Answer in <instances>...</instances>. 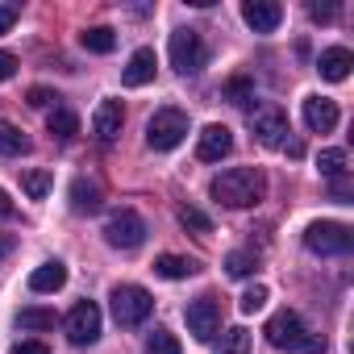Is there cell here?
Here are the masks:
<instances>
[{
    "instance_id": "9",
    "label": "cell",
    "mask_w": 354,
    "mask_h": 354,
    "mask_svg": "<svg viewBox=\"0 0 354 354\" xmlns=\"http://www.w3.org/2000/svg\"><path fill=\"white\" fill-rule=\"evenodd\" d=\"M250 129H254V138L263 142V146H271V150H279V146H288V113L279 109V104H263V109H254L250 113Z\"/></svg>"
},
{
    "instance_id": "15",
    "label": "cell",
    "mask_w": 354,
    "mask_h": 354,
    "mask_svg": "<svg viewBox=\"0 0 354 354\" xmlns=\"http://www.w3.org/2000/svg\"><path fill=\"white\" fill-rule=\"evenodd\" d=\"M350 67H354V55H350L346 46H329V50H321V59H317V71H321V80H329V84H342V80L350 75Z\"/></svg>"
},
{
    "instance_id": "35",
    "label": "cell",
    "mask_w": 354,
    "mask_h": 354,
    "mask_svg": "<svg viewBox=\"0 0 354 354\" xmlns=\"http://www.w3.org/2000/svg\"><path fill=\"white\" fill-rule=\"evenodd\" d=\"M308 17L313 21H333L337 17V5H308Z\"/></svg>"
},
{
    "instance_id": "24",
    "label": "cell",
    "mask_w": 354,
    "mask_h": 354,
    "mask_svg": "<svg viewBox=\"0 0 354 354\" xmlns=\"http://www.w3.org/2000/svg\"><path fill=\"white\" fill-rule=\"evenodd\" d=\"M317 167H321V175H325V180H337V175H346V150H342V146H329V150H321Z\"/></svg>"
},
{
    "instance_id": "13",
    "label": "cell",
    "mask_w": 354,
    "mask_h": 354,
    "mask_svg": "<svg viewBox=\"0 0 354 354\" xmlns=\"http://www.w3.org/2000/svg\"><path fill=\"white\" fill-rule=\"evenodd\" d=\"M337 104L329 100V96H304V125L313 129V133H329L333 125H337Z\"/></svg>"
},
{
    "instance_id": "34",
    "label": "cell",
    "mask_w": 354,
    "mask_h": 354,
    "mask_svg": "<svg viewBox=\"0 0 354 354\" xmlns=\"http://www.w3.org/2000/svg\"><path fill=\"white\" fill-rule=\"evenodd\" d=\"M13 75H17V55L0 50V80H13Z\"/></svg>"
},
{
    "instance_id": "11",
    "label": "cell",
    "mask_w": 354,
    "mask_h": 354,
    "mask_svg": "<svg viewBox=\"0 0 354 354\" xmlns=\"http://www.w3.org/2000/svg\"><path fill=\"white\" fill-rule=\"evenodd\" d=\"M242 21L254 34H275L279 21H283V5H275V0H246V5H242Z\"/></svg>"
},
{
    "instance_id": "3",
    "label": "cell",
    "mask_w": 354,
    "mask_h": 354,
    "mask_svg": "<svg viewBox=\"0 0 354 354\" xmlns=\"http://www.w3.org/2000/svg\"><path fill=\"white\" fill-rule=\"evenodd\" d=\"M167 55H171V67L180 75H196L209 63V46H205V38L196 30H175L171 42H167Z\"/></svg>"
},
{
    "instance_id": "8",
    "label": "cell",
    "mask_w": 354,
    "mask_h": 354,
    "mask_svg": "<svg viewBox=\"0 0 354 354\" xmlns=\"http://www.w3.org/2000/svg\"><path fill=\"white\" fill-rule=\"evenodd\" d=\"M104 242H109L113 250H138V246L146 242V221H142V213L117 209V213L104 221Z\"/></svg>"
},
{
    "instance_id": "21",
    "label": "cell",
    "mask_w": 354,
    "mask_h": 354,
    "mask_svg": "<svg viewBox=\"0 0 354 354\" xmlns=\"http://www.w3.org/2000/svg\"><path fill=\"white\" fill-rule=\"evenodd\" d=\"M0 154H5V158H21V154H30V138H26L13 121H0Z\"/></svg>"
},
{
    "instance_id": "28",
    "label": "cell",
    "mask_w": 354,
    "mask_h": 354,
    "mask_svg": "<svg viewBox=\"0 0 354 354\" xmlns=\"http://www.w3.org/2000/svg\"><path fill=\"white\" fill-rule=\"evenodd\" d=\"M21 329H55V308H21Z\"/></svg>"
},
{
    "instance_id": "39",
    "label": "cell",
    "mask_w": 354,
    "mask_h": 354,
    "mask_svg": "<svg viewBox=\"0 0 354 354\" xmlns=\"http://www.w3.org/2000/svg\"><path fill=\"white\" fill-rule=\"evenodd\" d=\"M9 250H13V242H9V238H0V259H5Z\"/></svg>"
},
{
    "instance_id": "37",
    "label": "cell",
    "mask_w": 354,
    "mask_h": 354,
    "mask_svg": "<svg viewBox=\"0 0 354 354\" xmlns=\"http://www.w3.org/2000/svg\"><path fill=\"white\" fill-rule=\"evenodd\" d=\"M13 21H17V9H13V5H0V34H9Z\"/></svg>"
},
{
    "instance_id": "38",
    "label": "cell",
    "mask_w": 354,
    "mask_h": 354,
    "mask_svg": "<svg viewBox=\"0 0 354 354\" xmlns=\"http://www.w3.org/2000/svg\"><path fill=\"white\" fill-rule=\"evenodd\" d=\"M9 217H17V205L9 201V192L0 188V221H9Z\"/></svg>"
},
{
    "instance_id": "1",
    "label": "cell",
    "mask_w": 354,
    "mask_h": 354,
    "mask_svg": "<svg viewBox=\"0 0 354 354\" xmlns=\"http://www.w3.org/2000/svg\"><path fill=\"white\" fill-rule=\"evenodd\" d=\"M213 201L225 209H254L267 196V175L259 167H230L213 180Z\"/></svg>"
},
{
    "instance_id": "19",
    "label": "cell",
    "mask_w": 354,
    "mask_h": 354,
    "mask_svg": "<svg viewBox=\"0 0 354 354\" xmlns=\"http://www.w3.org/2000/svg\"><path fill=\"white\" fill-rule=\"evenodd\" d=\"M46 133H50V138H59V142H71V138L80 133V117H75L71 109L55 104V109H50V117H46Z\"/></svg>"
},
{
    "instance_id": "7",
    "label": "cell",
    "mask_w": 354,
    "mask_h": 354,
    "mask_svg": "<svg viewBox=\"0 0 354 354\" xmlns=\"http://www.w3.org/2000/svg\"><path fill=\"white\" fill-rule=\"evenodd\" d=\"M184 321H188V333H192L196 342H213V337L221 333V300H217L213 292H205V296L188 300Z\"/></svg>"
},
{
    "instance_id": "14",
    "label": "cell",
    "mask_w": 354,
    "mask_h": 354,
    "mask_svg": "<svg viewBox=\"0 0 354 354\" xmlns=\"http://www.w3.org/2000/svg\"><path fill=\"white\" fill-rule=\"evenodd\" d=\"M121 125H125V109H121V100H100L96 113H92V129H96V138H100V142H113V138L121 133Z\"/></svg>"
},
{
    "instance_id": "2",
    "label": "cell",
    "mask_w": 354,
    "mask_h": 354,
    "mask_svg": "<svg viewBox=\"0 0 354 354\" xmlns=\"http://www.w3.org/2000/svg\"><path fill=\"white\" fill-rule=\"evenodd\" d=\"M267 342L275 346V350H296V354H325V337L321 333H313L304 321H300V313H292V308H283V313H275L271 321H267Z\"/></svg>"
},
{
    "instance_id": "17",
    "label": "cell",
    "mask_w": 354,
    "mask_h": 354,
    "mask_svg": "<svg viewBox=\"0 0 354 354\" xmlns=\"http://www.w3.org/2000/svg\"><path fill=\"white\" fill-rule=\"evenodd\" d=\"M100 196H104L100 184L88 180V175H80V180L71 184V209H75V213H96V209H100Z\"/></svg>"
},
{
    "instance_id": "22",
    "label": "cell",
    "mask_w": 354,
    "mask_h": 354,
    "mask_svg": "<svg viewBox=\"0 0 354 354\" xmlns=\"http://www.w3.org/2000/svg\"><path fill=\"white\" fill-rule=\"evenodd\" d=\"M80 42H84V50H92V55H109V50L117 46V34H113L109 26H92V30L80 34Z\"/></svg>"
},
{
    "instance_id": "36",
    "label": "cell",
    "mask_w": 354,
    "mask_h": 354,
    "mask_svg": "<svg viewBox=\"0 0 354 354\" xmlns=\"http://www.w3.org/2000/svg\"><path fill=\"white\" fill-rule=\"evenodd\" d=\"M13 354H50V346L46 342H17Z\"/></svg>"
},
{
    "instance_id": "31",
    "label": "cell",
    "mask_w": 354,
    "mask_h": 354,
    "mask_svg": "<svg viewBox=\"0 0 354 354\" xmlns=\"http://www.w3.org/2000/svg\"><path fill=\"white\" fill-rule=\"evenodd\" d=\"M225 92H230V100H234V104H250V92H254V88H250V80H230V88H225Z\"/></svg>"
},
{
    "instance_id": "27",
    "label": "cell",
    "mask_w": 354,
    "mask_h": 354,
    "mask_svg": "<svg viewBox=\"0 0 354 354\" xmlns=\"http://www.w3.org/2000/svg\"><path fill=\"white\" fill-rule=\"evenodd\" d=\"M142 354H180V342H175V333H167V329H154L146 337V350Z\"/></svg>"
},
{
    "instance_id": "5",
    "label": "cell",
    "mask_w": 354,
    "mask_h": 354,
    "mask_svg": "<svg viewBox=\"0 0 354 354\" xmlns=\"http://www.w3.org/2000/svg\"><path fill=\"white\" fill-rule=\"evenodd\" d=\"M150 313H154V296H150L146 288H138V283H117V288H113V317H117V325L133 329V325H142Z\"/></svg>"
},
{
    "instance_id": "26",
    "label": "cell",
    "mask_w": 354,
    "mask_h": 354,
    "mask_svg": "<svg viewBox=\"0 0 354 354\" xmlns=\"http://www.w3.org/2000/svg\"><path fill=\"white\" fill-rule=\"evenodd\" d=\"M225 271H230L234 279H246V275H254V271H259V259H254V254H246V250H234V254L225 259Z\"/></svg>"
},
{
    "instance_id": "25",
    "label": "cell",
    "mask_w": 354,
    "mask_h": 354,
    "mask_svg": "<svg viewBox=\"0 0 354 354\" xmlns=\"http://www.w3.org/2000/svg\"><path fill=\"white\" fill-rule=\"evenodd\" d=\"M21 188H26L30 201H46V192H50V171H26L21 175Z\"/></svg>"
},
{
    "instance_id": "6",
    "label": "cell",
    "mask_w": 354,
    "mask_h": 354,
    "mask_svg": "<svg viewBox=\"0 0 354 354\" xmlns=\"http://www.w3.org/2000/svg\"><path fill=\"white\" fill-rule=\"evenodd\" d=\"M184 138H188V113H180V109H158L146 125L150 150H175Z\"/></svg>"
},
{
    "instance_id": "30",
    "label": "cell",
    "mask_w": 354,
    "mask_h": 354,
    "mask_svg": "<svg viewBox=\"0 0 354 354\" xmlns=\"http://www.w3.org/2000/svg\"><path fill=\"white\" fill-rule=\"evenodd\" d=\"M238 304H242V313H259V308L267 304V288H263V283H250V288L242 292Z\"/></svg>"
},
{
    "instance_id": "23",
    "label": "cell",
    "mask_w": 354,
    "mask_h": 354,
    "mask_svg": "<svg viewBox=\"0 0 354 354\" xmlns=\"http://www.w3.org/2000/svg\"><path fill=\"white\" fill-rule=\"evenodd\" d=\"M217 354H250V329H242V325L225 329L217 342Z\"/></svg>"
},
{
    "instance_id": "12",
    "label": "cell",
    "mask_w": 354,
    "mask_h": 354,
    "mask_svg": "<svg viewBox=\"0 0 354 354\" xmlns=\"http://www.w3.org/2000/svg\"><path fill=\"white\" fill-rule=\"evenodd\" d=\"M230 150H234V133H230L225 125H217V121H213V125H205V129H201V138H196V154H201L205 162H221Z\"/></svg>"
},
{
    "instance_id": "33",
    "label": "cell",
    "mask_w": 354,
    "mask_h": 354,
    "mask_svg": "<svg viewBox=\"0 0 354 354\" xmlns=\"http://www.w3.org/2000/svg\"><path fill=\"white\" fill-rule=\"evenodd\" d=\"M26 100H30L34 109H50V104H55L59 96H55L50 88H30V92H26Z\"/></svg>"
},
{
    "instance_id": "20",
    "label": "cell",
    "mask_w": 354,
    "mask_h": 354,
    "mask_svg": "<svg viewBox=\"0 0 354 354\" xmlns=\"http://www.w3.org/2000/svg\"><path fill=\"white\" fill-rule=\"evenodd\" d=\"M67 283V267L59 263V259H50V263H42L34 275H30V288L34 292H59Z\"/></svg>"
},
{
    "instance_id": "10",
    "label": "cell",
    "mask_w": 354,
    "mask_h": 354,
    "mask_svg": "<svg viewBox=\"0 0 354 354\" xmlns=\"http://www.w3.org/2000/svg\"><path fill=\"white\" fill-rule=\"evenodd\" d=\"M63 329H67L71 346H92V342L100 337V308H96V300H80V304L67 313Z\"/></svg>"
},
{
    "instance_id": "29",
    "label": "cell",
    "mask_w": 354,
    "mask_h": 354,
    "mask_svg": "<svg viewBox=\"0 0 354 354\" xmlns=\"http://www.w3.org/2000/svg\"><path fill=\"white\" fill-rule=\"evenodd\" d=\"M180 225H184V230H196V234H213L209 213H201V209H192V205H184V209H180Z\"/></svg>"
},
{
    "instance_id": "4",
    "label": "cell",
    "mask_w": 354,
    "mask_h": 354,
    "mask_svg": "<svg viewBox=\"0 0 354 354\" xmlns=\"http://www.w3.org/2000/svg\"><path fill=\"white\" fill-rule=\"evenodd\" d=\"M304 246L313 250V254H350L354 250V230L350 225H342V221H313L308 230H304Z\"/></svg>"
},
{
    "instance_id": "32",
    "label": "cell",
    "mask_w": 354,
    "mask_h": 354,
    "mask_svg": "<svg viewBox=\"0 0 354 354\" xmlns=\"http://www.w3.org/2000/svg\"><path fill=\"white\" fill-rule=\"evenodd\" d=\"M329 192H333V201L350 205V192H354V184H350V175H337V180H329Z\"/></svg>"
},
{
    "instance_id": "16",
    "label": "cell",
    "mask_w": 354,
    "mask_h": 354,
    "mask_svg": "<svg viewBox=\"0 0 354 354\" xmlns=\"http://www.w3.org/2000/svg\"><path fill=\"white\" fill-rule=\"evenodd\" d=\"M154 67H158V63H154V50H146V46L133 50V59L125 63V75H121L125 88H146V84L154 80Z\"/></svg>"
},
{
    "instance_id": "18",
    "label": "cell",
    "mask_w": 354,
    "mask_h": 354,
    "mask_svg": "<svg viewBox=\"0 0 354 354\" xmlns=\"http://www.w3.org/2000/svg\"><path fill=\"white\" fill-rule=\"evenodd\" d=\"M196 271H201V263L184 259V254H158L154 259V275H162V279H188Z\"/></svg>"
}]
</instances>
